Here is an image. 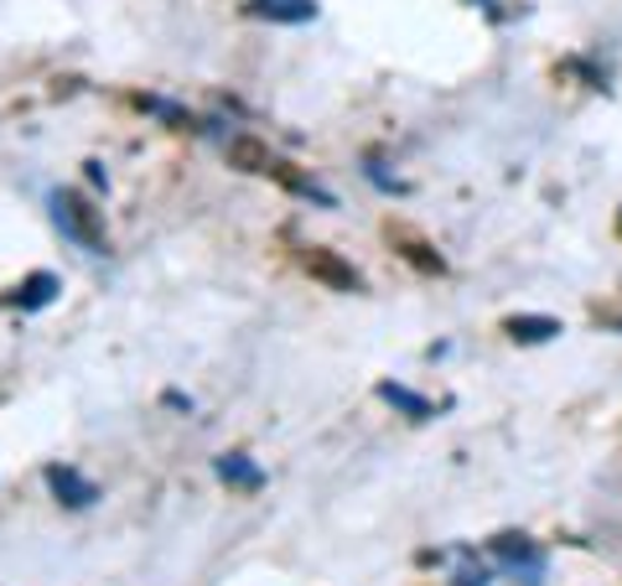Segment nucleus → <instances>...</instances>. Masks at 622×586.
<instances>
[{
    "label": "nucleus",
    "instance_id": "obj_8",
    "mask_svg": "<svg viewBox=\"0 0 622 586\" xmlns=\"http://www.w3.org/2000/svg\"><path fill=\"white\" fill-rule=\"evenodd\" d=\"M229 161H233V166H244V172H265V176H270V151H265V146H260V140H250V136H239V140H233V146H229Z\"/></svg>",
    "mask_w": 622,
    "mask_h": 586
},
{
    "label": "nucleus",
    "instance_id": "obj_2",
    "mask_svg": "<svg viewBox=\"0 0 622 586\" xmlns=\"http://www.w3.org/2000/svg\"><path fill=\"white\" fill-rule=\"evenodd\" d=\"M493 555H498V561H504L525 586H534L544 576V555L534 550L529 535H498V540H493Z\"/></svg>",
    "mask_w": 622,
    "mask_h": 586
},
{
    "label": "nucleus",
    "instance_id": "obj_7",
    "mask_svg": "<svg viewBox=\"0 0 622 586\" xmlns=\"http://www.w3.org/2000/svg\"><path fill=\"white\" fill-rule=\"evenodd\" d=\"M504 333L514 337V343H544V337L561 333V322H555V317H508Z\"/></svg>",
    "mask_w": 622,
    "mask_h": 586
},
{
    "label": "nucleus",
    "instance_id": "obj_1",
    "mask_svg": "<svg viewBox=\"0 0 622 586\" xmlns=\"http://www.w3.org/2000/svg\"><path fill=\"white\" fill-rule=\"evenodd\" d=\"M53 218H58V229L73 244H83V250H94L104 254V218H99V208L89 203V197H78V193H53Z\"/></svg>",
    "mask_w": 622,
    "mask_h": 586
},
{
    "label": "nucleus",
    "instance_id": "obj_10",
    "mask_svg": "<svg viewBox=\"0 0 622 586\" xmlns=\"http://www.w3.org/2000/svg\"><path fill=\"white\" fill-rule=\"evenodd\" d=\"M53 291H58V275L37 271V275H32V280H26V286L16 291V301H21V307H47V301H53Z\"/></svg>",
    "mask_w": 622,
    "mask_h": 586
},
{
    "label": "nucleus",
    "instance_id": "obj_9",
    "mask_svg": "<svg viewBox=\"0 0 622 586\" xmlns=\"http://www.w3.org/2000/svg\"><path fill=\"white\" fill-rule=\"evenodd\" d=\"M379 394H384L389 405H400V411H405L410 421H426V415H430V400H421V394H410L405 384H379Z\"/></svg>",
    "mask_w": 622,
    "mask_h": 586
},
{
    "label": "nucleus",
    "instance_id": "obj_5",
    "mask_svg": "<svg viewBox=\"0 0 622 586\" xmlns=\"http://www.w3.org/2000/svg\"><path fill=\"white\" fill-rule=\"evenodd\" d=\"M214 472L223 478V483H233V489H260V483H265V472L254 468L250 457H239V451H229V457H218Z\"/></svg>",
    "mask_w": 622,
    "mask_h": 586
},
{
    "label": "nucleus",
    "instance_id": "obj_3",
    "mask_svg": "<svg viewBox=\"0 0 622 586\" xmlns=\"http://www.w3.org/2000/svg\"><path fill=\"white\" fill-rule=\"evenodd\" d=\"M301 265H307V271L316 275L327 291H358V286H364L348 260H337L332 250H316V244H311V250H301Z\"/></svg>",
    "mask_w": 622,
    "mask_h": 586
},
{
    "label": "nucleus",
    "instance_id": "obj_4",
    "mask_svg": "<svg viewBox=\"0 0 622 586\" xmlns=\"http://www.w3.org/2000/svg\"><path fill=\"white\" fill-rule=\"evenodd\" d=\"M47 489L58 493V504H68V508H89L99 498L94 483H89V478H78L73 468H47Z\"/></svg>",
    "mask_w": 622,
    "mask_h": 586
},
{
    "label": "nucleus",
    "instance_id": "obj_6",
    "mask_svg": "<svg viewBox=\"0 0 622 586\" xmlns=\"http://www.w3.org/2000/svg\"><path fill=\"white\" fill-rule=\"evenodd\" d=\"M250 16H265V21H311V16H316V0H254Z\"/></svg>",
    "mask_w": 622,
    "mask_h": 586
}]
</instances>
